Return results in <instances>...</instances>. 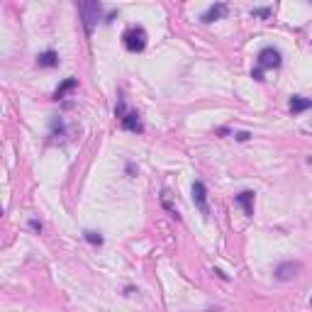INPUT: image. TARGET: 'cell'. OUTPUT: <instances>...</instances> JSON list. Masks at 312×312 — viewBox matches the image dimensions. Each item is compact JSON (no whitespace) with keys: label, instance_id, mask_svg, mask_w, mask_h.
<instances>
[{"label":"cell","instance_id":"obj_5","mask_svg":"<svg viewBox=\"0 0 312 312\" xmlns=\"http://www.w3.org/2000/svg\"><path fill=\"white\" fill-rule=\"evenodd\" d=\"M300 263L297 261H285V263H280L278 268H275V278L278 280H290V278H295V275L300 273Z\"/></svg>","mask_w":312,"mask_h":312},{"label":"cell","instance_id":"obj_6","mask_svg":"<svg viewBox=\"0 0 312 312\" xmlns=\"http://www.w3.org/2000/svg\"><path fill=\"white\" fill-rule=\"evenodd\" d=\"M227 15V5L224 3H215V5H210L205 13H202V22H215V20H220Z\"/></svg>","mask_w":312,"mask_h":312},{"label":"cell","instance_id":"obj_11","mask_svg":"<svg viewBox=\"0 0 312 312\" xmlns=\"http://www.w3.org/2000/svg\"><path fill=\"white\" fill-rule=\"evenodd\" d=\"M122 127L129 129V132H142V122H139V115L137 112H127L122 117Z\"/></svg>","mask_w":312,"mask_h":312},{"label":"cell","instance_id":"obj_7","mask_svg":"<svg viewBox=\"0 0 312 312\" xmlns=\"http://www.w3.org/2000/svg\"><path fill=\"white\" fill-rule=\"evenodd\" d=\"M234 200H237V205H241V207H244V212H246L249 217L254 215V193H251V190H244V193H239Z\"/></svg>","mask_w":312,"mask_h":312},{"label":"cell","instance_id":"obj_3","mask_svg":"<svg viewBox=\"0 0 312 312\" xmlns=\"http://www.w3.org/2000/svg\"><path fill=\"white\" fill-rule=\"evenodd\" d=\"M280 66V52L273 47H266L258 52V69H278Z\"/></svg>","mask_w":312,"mask_h":312},{"label":"cell","instance_id":"obj_14","mask_svg":"<svg viewBox=\"0 0 312 312\" xmlns=\"http://www.w3.org/2000/svg\"><path fill=\"white\" fill-rule=\"evenodd\" d=\"M237 139H239V142H246V139H249V132H239Z\"/></svg>","mask_w":312,"mask_h":312},{"label":"cell","instance_id":"obj_9","mask_svg":"<svg viewBox=\"0 0 312 312\" xmlns=\"http://www.w3.org/2000/svg\"><path fill=\"white\" fill-rule=\"evenodd\" d=\"M37 64L39 66H44V69H52V66H59V54L56 52H42V54L37 56Z\"/></svg>","mask_w":312,"mask_h":312},{"label":"cell","instance_id":"obj_8","mask_svg":"<svg viewBox=\"0 0 312 312\" xmlns=\"http://www.w3.org/2000/svg\"><path fill=\"white\" fill-rule=\"evenodd\" d=\"M288 108H290V112H305V110H310L312 108V100L310 98H302V95H293L290 98V103H288Z\"/></svg>","mask_w":312,"mask_h":312},{"label":"cell","instance_id":"obj_15","mask_svg":"<svg viewBox=\"0 0 312 312\" xmlns=\"http://www.w3.org/2000/svg\"><path fill=\"white\" fill-rule=\"evenodd\" d=\"M30 227H32V229H37V232H42V224H39L37 220H32V222H30Z\"/></svg>","mask_w":312,"mask_h":312},{"label":"cell","instance_id":"obj_10","mask_svg":"<svg viewBox=\"0 0 312 312\" xmlns=\"http://www.w3.org/2000/svg\"><path fill=\"white\" fill-rule=\"evenodd\" d=\"M76 88H78V81H76V78H66V81L56 88L54 98H56V100H61V98H66V95H69L71 91H76Z\"/></svg>","mask_w":312,"mask_h":312},{"label":"cell","instance_id":"obj_13","mask_svg":"<svg viewBox=\"0 0 312 312\" xmlns=\"http://www.w3.org/2000/svg\"><path fill=\"white\" fill-rule=\"evenodd\" d=\"M251 15H256V18H268V15H271V8H254Z\"/></svg>","mask_w":312,"mask_h":312},{"label":"cell","instance_id":"obj_2","mask_svg":"<svg viewBox=\"0 0 312 312\" xmlns=\"http://www.w3.org/2000/svg\"><path fill=\"white\" fill-rule=\"evenodd\" d=\"M78 10H81V15H83L86 32L91 35L93 27H95V22H98L100 15H103V5H100V3H81V5H78Z\"/></svg>","mask_w":312,"mask_h":312},{"label":"cell","instance_id":"obj_17","mask_svg":"<svg viewBox=\"0 0 312 312\" xmlns=\"http://www.w3.org/2000/svg\"><path fill=\"white\" fill-rule=\"evenodd\" d=\"M310 305H312V297H310Z\"/></svg>","mask_w":312,"mask_h":312},{"label":"cell","instance_id":"obj_4","mask_svg":"<svg viewBox=\"0 0 312 312\" xmlns=\"http://www.w3.org/2000/svg\"><path fill=\"white\" fill-rule=\"evenodd\" d=\"M193 202H195V207L200 210L202 215L210 212V207H207V190H205V185H202L200 181L193 183Z\"/></svg>","mask_w":312,"mask_h":312},{"label":"cell","instance_id":"obj_12","mask_svg":"<svg viewBox=\"0 0 312 312\" xmlns=\"http://www.w3.org/2000/svg\"><path fill=\"white\" fill-rule=\"evenodd\" d=\"M83 237H86V241H91V244H103V237L98 234V232H83Z\"/></svg>","mask_w":312,"mask_h":312},{"label":"cell","instance_id":"obj_16","mask_svg":"<svg viewBox=\"0 0 312 312\" xmlns=\"http://www.w3.org/2000/svg\"><path fill=\"white\" fill-rule=\"evenodd\" d=\"M254 78H256V81H263V71H261V69H256V71H254Z\"/></svg>","mask_w":312,"mask_h":312},{"label":"cell","instance_id":"obj_1","mask_svg":"<svg viewBox=\"0 0 312 312\" xmlns=\"http://www.w3.org/2000/svg\"><path fill=\"white\" fill-rule=\"evenodd\" d=\"M122 44H125V49L127 52H144V47H147V32L142 30V27H127L125 30V35H122Z\"/></svg>","mask_w":312,"mask_h":312}]
</instances>
